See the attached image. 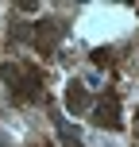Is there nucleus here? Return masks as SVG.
<instances>
[{
    "label": "nucleus",
    "mask_w": 139,
    "mask_h": 147,
    "mask_svg": "<svg viewBox=\"0 0 139 147\" xmlns=\"http://www.w3.org/2000/svg\"><path fill=\"white\" fill-rule=\"evenodd\" d=\"M0 81L12 89L15 101H43V70L35 62H0Z\"/></svg>",
    "instance_id": "obj_1"
},
{
    "label": "nucleus",
    "mask_w": 139,
    "mask_h": 147,
    "mask_svg": "<svg viewBox=\"0 0 139 147\" xmlns=\"http://www.w3.org/2000/svg\"><path fill=\"white\" fill-rule=\"evenodd\" d=\"M62 35H66V23L62 20H39V23H31V43H35V51H43V54L58 51Z\"/></svg>",
    "instance_id": "obj_2"
},
{
    "label": "nucleus",
    "mask_w": 139,
    "mask_h": 147,
    "mask_svg": "<svg viewBox=\"0 0 139 147\" xmlns=\"http://www.w3.org/2000/svg\"><path fill=\"white\" fill-rule=\"evenodd\" d=\"M93 124L97 128H108V132H116V128H124V120H120V97L116 93H104L93 101Z\"/></svg>",
    "instance_id": "obj_3"
},
{
    "label": "nucleus",
    "mask_w": 139,
    "mask_h": 147,
    "mask_svg": "<svg viewBox=\"0 0 139 147\" xmlns=\"http://www.w3.org/2000/svg\"><path fill=\"white\" fill-rule=\"evenodd\" d=\"M66 109L73 112V116H81V112H89V109H93V101H89V89H85V81H77V78H73L70 85H66Z\"/></svg>",
    "instance_id": "obj_4"
},
{
    "label": "nucleus",
    "mask_w": 139,
    "mask_h": 147,
    "mask_svg": "<svg viewBox=\"0 0 139 147\" xmlns=\"http://www.w3.org/2000/svg\"><path fill=\"white\" fill-rule=\"evenodd\" d=\"M54 128H58V136H62V143H66V147H81V132L70 124V120L54 116Z\"/></svg>",
    "instance_id": "obj_5"
},
{
    "label": "nucleus",
    "mask_w": 139,
    "mask_h": 147,
    "mask_svg": "<svg viewBox=\"0 0 139 147\" xmlns=\"http://www.w3.org/2000/svg\"><path fill=\"white\" fill-rule=\"evenodd\" d=\"M108 47H101V51H93V66H108Z\"/></svg>",
    "instance_id": "obj_6"
},
{
    "label": "nucleus",
    "mask_w": 139,
    "mask_h": 147,
    "mask_svg": "<svg viewBox=\"0 0 139 147\" xmlns=\"http://www.w3.org/2000/svg\"><path fill=\"white\" fill-rule=\"evenodd\" d=\"M0 147H12V140H8V136H4V132H0Z\"/></svg>",
    "instance_id": "obj_7"
},
{
    "label": "nucleus",
    "mask_w": 139,
    "mask_h": 147,
    "mask_svg": "<svg viewBox=\"0 0 139 147\" xmlns=\"http://www.w3.org/2000/svg\"><path fill=\"white\" fill-rule=\"evenodd\" d=\"M135 128H139V120H135Z\"/></svg>",
    "instance_id": "obj_8"
}]
</instances>
